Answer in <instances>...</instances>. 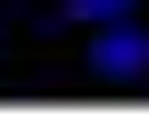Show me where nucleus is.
<instances>
[{"label": "nucleus", "mask_w": 149, "mask_h": 120, "mask_svg": "<svg viewBox=\"0 0 149 120\" xmlns=\"http://www.w3.org/2000/svg\"><path fill=\"white\" fill-rule=\"evenodd\" d=\"M90 70H100V80H149V30L109 20V30L90 40Z\"/></svg>", "instance_id": "f257e3e1"}, {"label": "nucleus", "mask_w": 149, "mask_h": 120, "mask_svg": "<svg viewBox=\"0 0 149 120\" xmlns=\"http://www.w3.org/2000/svg\"><path fill=\"white\" fill-rule=\"evenodd\" d=\"M60 20H100L109 30V20H139V0H60Z\"/></svg>", "instance_id": "f03ea898"}]
</instances>
